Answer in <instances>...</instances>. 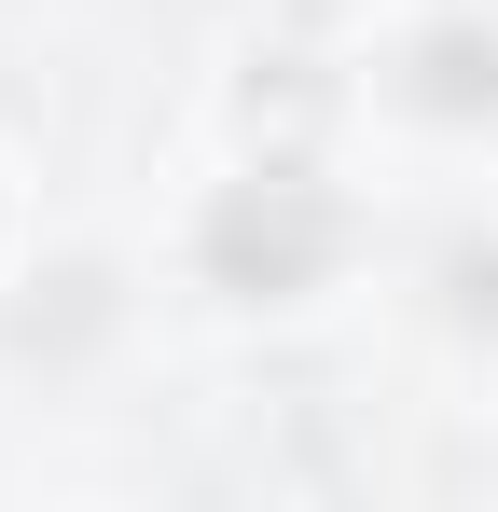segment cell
Segmentation results:
<instances>
[{
    "label": "cell",
    "mask_w": 498,
    "mask_h": 512,
    "mask_svg": "<svg viewBox=\"0 0 498 512\" xmlns=\"http://www.w3.org/2000/svg\"><path fill=\"white\" fill-rule=\"evenodd\" d=\"M332 250H346V194H332L305 153H263V167L222 180V208L194 222L208 291H236V305H291V291H319Z\"/></svg>",
    "instance_id": "cell-1"
},
{
    "label": "cell",
    "mask_w": 498,
    "mask_h": 512,
    "mask_svg": "<svg viewBox=\"0 0 498 512\" xmlns=\"http://www.w3.org/2000/svg\"><path fill=\"white\" fill-rule=\"evenodd\" d=\"M415 111H498V28H429L415 42Z\"/></svg>",
    "instance_id": "cell-2"
},
{
    "label": "cell",
    "mask_w": 498,
    "mask_h": 512,
    "mask_svg": "<svg viewBox=\"0 0 498 512\" xmlns=\"http://www.w3.org/2000/svg\"><path fill=\"white\" fill-rule=\"evenodd\" d=\"M249 125H319V84H305V56H277V84H249Z\"/></svg>",
    "instance_id": "cell-3"
}]
</instances>
